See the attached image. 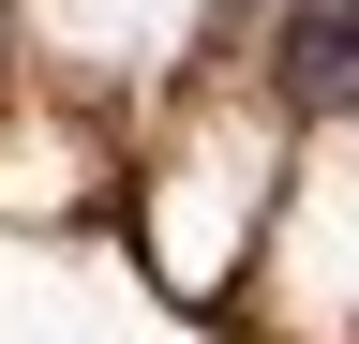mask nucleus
<instances>
[{
    "label": "nucleus",
    "instance_id": "nucleus-1",
    "mask_svg": "<svg viewBox=\"0 0 359 344\" xmlns=\"http://www.w3.org/2000/svg\"><path fill=\"white\" fill-rule=\"evenodd\" d=\"M269 90L285 105H359V0H285L269 15Z\"/></svg>",
    "mask_w": 359,
    "mask_h": 344
},
{
    "label": "nucleus",
    "instance_id": "nucleus-2",
    "mask_svg": "<svg viewBox=\"0 0 359 344\" xmlns=\"http://www.w3.org/2000/svg\"><path fill=\"white\" fill-rule=\"evenodd\" d=\"M210 15H224V30H240V15H285V0H210Z\"/></svg>",
    "mask_w": 359,
    "mask_h": 344
}]
</instances>
